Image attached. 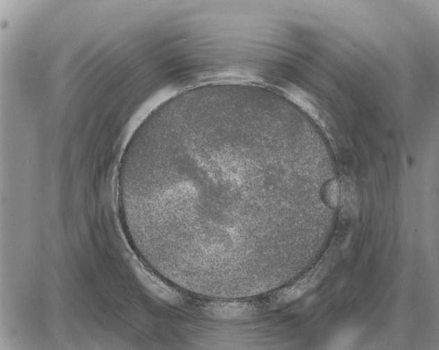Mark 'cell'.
I'll use <instances>...</instances> for the list:
<instances>
[{
  "label": "cell",
  "instance_id": "1",
  "mask_svg": "<svg viewBox=\"0 0 439 350\" xmlns=\"http://www.w3.org/2000/svg\"><path fill=\"white\" fill-rule=\"evenodd\" d=\"M263 138L243 119L212 117L165 126L133 147L126 177L144 228L164 256H217L240 248V206Z\"/></svg>",
  "mask_w": 439,
  "mask_h": 350
},
{
  "label": "cell",
  "instance_id": "2",
  "mask_svg": "<svg viewBox=\"0 0 439 350\" xmlns=\"http://www.w3.org/2000/svg\"><path fill=\"white\" fill-rule=\"evenodd\" d=\"M251 307L242 303H217L210 308V312L222 318H235L247 315L251 311Z\"/></svg>",
  "mask_w": 439,
  "mask_h": 350
}]
</instances>
